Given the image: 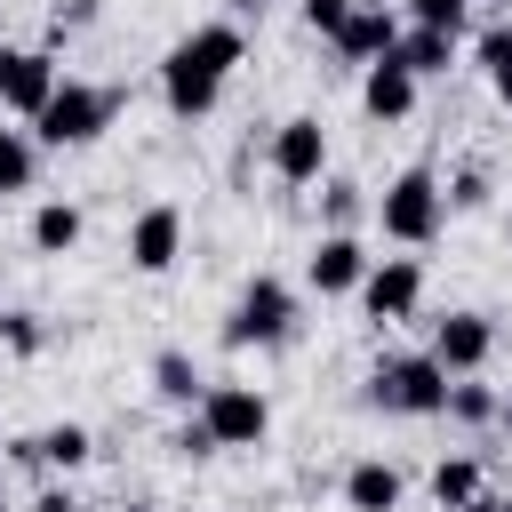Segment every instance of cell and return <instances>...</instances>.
Returning <instances> with one entry per match:
<instances>
[{"mask_svg": "<svg viewBox=\"0 0 512 512\" xmlns=\"http://www.w3.org/2000/svg\"><path fill=\"white\" fill-rule=\"evenodd\" d=\"M240 56H248L240 16H216V24L176 32L168 56H160V104H168L176 120H208V112L224 104V80L240 72Z\"/></svg>", "mask_w": 512, "mask_h": 512, "instance_id": "1", "label": "cell"}, {"mask_svg": "<svg viewBox=\"0 0 512 512\" xmlns=\"http://www.w3.org/2000/svg\"><path fill=\"white\" fill-rule=\"evenodd\" d=\"M296 320H304V296L280 272H248L216 336H224V352H280V344H296Z\"/></svg>", "mask_w": 512, "mask_h": 512, "instance_id": "2", "label": "cell"}, {"mask_svg": "<svg viewBox=\"0 0 512 512\" xmlns=\"http://www.w3.org/2000/svg\"><path fill=\"white\" fill-rule=\"evenodd\" d=\"M448 368L432 352H384L368 376H360V400L384 408V416H448Z\"/></svg>", "mask_w": 512, "mask_h": 512, "instance_id": "3", "label": "cell"}, {"mask_svg": "<svg viewBox=\"0 0 512 512\" xmlns=\"http://www.w3.org/2000/svg\"><path fill=\"white\" fill-rule=\"evenodd\" d=\"M376 232L392 240V248H432L440 232H448V192H440V176L416 160V168H400L384 192H376Z\"/></svg>", "mask_w": 512, "mask_h": 512, "instance_id": "4", "label": "cell"}, {"mask_svg": "<svg viewBox=\"0 0 512 512\" xmlns=\"http://www.w3.org/2000/svg\"><path fill=\"white\" fill-rule=\"evenodd\" d=\"M112 112H120V88H104V80H64V88L40 104L32 136H40V152H88V144L112 128Z\"/></svg>", "mask_w": 512, "mask_h": 512, "instance_id": "5", "label": "cell"}, {"mask_svg": "<svg viewBox=\"0 0 512 512\" xmlns=\"http://www.w3.org/2000/svg\"><path fill=\"white\" fill-rule=\"evenodd\" d=\"M264 168H272L288 192L320 184V176H328V120H320V112H288V120L264 136Z\"/></svg>", "mask_w": 512, "mask_h": 512, "instance_id": "6", "label": "cell"}, {"mask_svg": "<svg viewBox=\"0 0 512 512\" xmlns=\"http://www.w3.org/2000/svg\"><path fill=\"white\" fill-rule=\"evenodd\" d=\"M64 88V64H56V48L40 40V48H16V40H0V112H16V120H40V104Z\"/></svg>", "mask_w": 512, "mask_h": 512, "instance_id": "7", "label": "cell"}, {"mask_svg": "<svg viewBox=\"0 0 512 512\" xmlns=\"http://www.w3.org/2000/svg\"><path fill=\"white\" fill-rule=\"evenodd\" d=\"M360 312H368V328L416 320V312H424V264H416V256H376L368 280H360Z\"/></svg>", "mask_w": 512, "mask_h": 512, "instance_id": "8", "label": "cell"}, {"mask_svg": "<svg viewBox=\"0 0 512 512\" xmlns=\"http://www.w3.org/2000/svg\"><path fill=\"white\" fill-rule=\"evenodd\" d=\"M200 416H208L216 448H264V432H272V400L256 384H208L200 392Z\"/></svg>", "mask_w": 512, "mask_h": 512, "instance_id": "9", "label": "cell"}, {"mask_svg": "<svg viewBox=\"0 0 512 512\" xmlns=\"http://www.w3.org/2000/svg\"><path fill=\"white\" fill-rule=\"evenodd\" d=\"M176 256H184V208H176V200L136 208V216H128V272L160 280V272H176Z\"/></svg>", "mask_w": 512, "mask_h": 512, "instance_id": "10", "label": "cell"}, {"mask_svg": "<svg viewBox=\"0 0 512 512\" xmlns=\"http://www.w3.org/2000/svg\"><path fill=\"white\" fill-rule=\"evenodd\" d=\"M368 240L360 232H320L312 248H304V288L312 296H360V280H368Z\"/></svg>", "mask_w": 512, "mask_h": 512, "instance_id": "11", "label": "cell"}, {"mask_svg": "<svg viewBox=\"0 0 512 512\" xmlns=\"http://www.w3.org/2000/svg\"><path fill=\"white\" fill-rule=\"evenodd\" d=\"M424 352H432L448 376H480V368L496 360V320H488V312H472V304H464V312H440Z\"/></svg>", "mask_w": 512, "mask_h": 512, "instance_id": "12", "label": "cell"}, {"mask_svg": "<svg viewBox=\"0 0 512 512\" xmlns=\"http://www.w3.org/2000/svg\"><path fill=\"white\" fill-rule=\"evenodd\" d=\"M336 496H344V512H400L408 504V472L392 456H352L344 480H336Z\"/></svg>", "mask_w": 512, "mask_h": 512, "instance_id": "13", "label": "cell"}, {"mask_svg": "<svg viewBox=\"0 0 512 512\" xmlns=\"http://www.w3.org/2000/svg\"><path fill=\"white\" fill-rule=\"evenodd\" d=\"M416 72L400 64V56H376V64H360V112L376 120V128H392V120H408L416 112Z\"/></svg>", "mask_w": 512, "mask_h": 512, "instance_id": "14", "label": "cell"}, {"mask_svg": "<svg viewBox=\"0 0 512 512\" xmlns=\"http://www.w3.org/2000/svg\"><path fill=\"white\" fill-rule=\"evenodd\" d=\"M392 40H400V16L384 8V0H352V16H344V32L328 40L344 64H376V56H392Z\"/></svg>", "mask_w": 512, "mask_h": 512, "instance_id": "15", "label": "cell"}, {"mask_svg": "<svg viewBox=\"0 0 512 512\" xmlns=\"http://www.w3.org/2000/svg\"><path fill=\"white\" fill-rule=\"evenodd\" d=\"M392 56H400L416 80H448V72H456V32H432V24H400Z\"/></svg>", "mask_w": 512, "mask_h": 512, "instance_id": "16", "label": "cell"}, {"mask_svg": "<svg viewBox=\"0 0 512 512\" xmlns=\"http://www.w3.org/2000/svg\"><path fill=\"white\" fill-rule=\"evenodd\" d=\"M200 392H208L200 360H192L184 344H160V352H152V400H168V408H200Z\"/></svg>", "mask_w": 512, "mask_h": 512, "instance_id": "17", "label": "cell"}, {"mask_svg": "<svg viewBox=\"0 0 512 512\" xmlns=\"http://www.w3.org/2000/svg\"><path fill=\"white\" fill-rule=\"evenodd\" d=\"M424 488H432V504H440V512H464V504L488 488V464H480L472 448H456V456H440V464L424 472Z\"/></svg>", "mask_w": 512, "mask_h": 512, "instance_id": "18", "label": "cell"}, {"mask_svg": "<svg viewBox=\"0 0 512 512\" xmlns=\"http://www.w3.org/2000/svg\"><path fill=\"white\" fill-rule=\"evenodd\" d=\"M80 232H88V216H80L72 200H40V208H32V224H24L32 256H72V248H80Z\"/></svg>", "mask_w": 512, "mask_h": 512, "instance_id": "19", "label": "cell"}, {"mask_svg": "<svg viewBox=\"0 0 512 512\" xmlns=\"http://www.w3.org/2000/svg\"><path fill=\"white\" fill-rule=\"evenodd\" d=\"M88 456H96V432H88V424H72V416L32 432V464H40V472H80Z\"/></svg>", "mask_w": 512, "mask_h": 512, "instance_id": "20", "label": "cell"}, {"mask_svg": "<svg viewBox=\"0 0 512 512\" xmlns=\"http://www.w3.org/2000/svg\"><path fill=\"white\" fill-rule=\"evenodd\" d=\"M360 216H376L360 176H320V232H360Z\"/></svg>", "mask_w": 512, "mask_h": 512, "instance_id": "21", "label": "cell"}, {"mask_svg": "<svg viewBox=\"0 0 512 512\" xmlns=\"http://www.w3.org/2000/svg\"><path fill=\"white\" fill-rule=\"evenodd\" d=\"M40 184V136L32 128H0V200Z\"/></svg>", "mask_w": 512, "mask_h": 512, "instance_id": "22", "label": "cell"}, {"mask_svg": "<svg viewBox=\"0 0 512 512\" xmlns=\"http://www.w3.org/2000/svg\"><path fill=\"white\" fill-rule=\"evenodd\" d=\"M496 416H504V392H496V384H480V376H456V384H448V424L488 432Z\"/></svg>", "mask_w": 512, "mask_h": 512, "instance_id": "23", "label": "cell"}, {"mask_svg": "<svg viewBox=\"0 0 512 512\" xmlns=\"http://www.w3.org/2000/svg\"><path fill=\"white\" fill-rule=\"evenodd\" d=\"M440 192H448V216H480V208L496 200V176H488L480 160H464V168H456V176H448Z\"/></svg>", "mask_w": 512, "mask_h": 512, "instance_id": "24", "label": "cell"}, {"mask_svg": "<svg viewBox=\"0 0 512 512\" xmlns=\"http://www.w3.org/2000/svg\"><path fill=\"white\" fill-rule=\"evenodd\" d=\"M168 456H176V464H208V456H224V448H216V432H208V416H200V408H184V424H176V432H168Z\"/></svg>", "mask_w": 512, "mask_h": 512, "instance_id": "25", "label": "cell"}, {"mask_svg": "<svg viewBox=\"0 0 512 512\" xmlns=\"http://www.w3.org/2000/svg\"><path fill=\"white\" fill-rule=\"evenodd\" d=\"M0 352H16V360H32V352H48V320H40V312H24V304H8V328H0Z\"/></svg>", "mask_w": 512, "mask_h": 512, "instance_id": "26", "label": "cell"}, {"mask_svg": "<svg viewBox=\"0 0 512 512\" xmlns=\"http://www.w3.org/2000/svg\"><path fill=\"white\" fill-rule=\"evenodd\" d=\"M408 24H432V32H472V0H408Z\"/></svg>", "mask_w": 512, "mask_h": 512, "instance_id": "27", "label": "cell"}, {"mask_svg": "<svg viewBox=\"0 0 512 512\" xmlns=\"http://www.w3.org/2000/svg\"><path fill=\"white\" fill-rule=\"evenodd\" d=\"M104 16V0H48V48L64 40V32H88Z\"/></svg>", "mask_w": 512, "mask_h": 512, "instance_id": "28", "label": "cell"}, {"mask_svg": "<svg viewBox=\"0 0 512 512\" xmlns=\"http://www.w3.org/2000/svg\"><path fill=\"white\" fill-rule=\"evenodd\" d=\"M472 64H480V72H504V64H512V24H480Z\"/></svg>", "mask_w": 512, "mask_h": 512, "instance_id": "29", "label": "cell"}, {"mask_svg": "<svg viewBox=\"0 0 512 512\" xmlns=\"http://www.w3.org/2000/svg\"><path fill=\"white\" fill-rule=\"evenodd\" d=\"M296 16H304L320 40H336V32H344V16H352V0H296Z\"/></svg>", "mask_w": 512, "mask_h": 512, "instance_id": "30", "label": "cell"}, {"mask_svg": "<svg viewBox=\"0 0 512 512\" xmlns=\"http://www.w3.org/2000/svg\"><path fill=\"white\" fill-rule=\"evenodd\" d=\"M24 512H88V504H80V496H72L64 480H48V488H40V496H32Z\"/></svg>", "mask_w": 512, "mask_h": 512, "instance_id": "31", "label": "cell"}, {"mask_svg": "<svg viewBox=\"0 0 512 512\" xmlns=\"http://www.w3.org/2000/svg\"><path fill=\"white\" fill-rule=\"evenodd\" d=\"M464 512H512V496H504V488H480V496H472Z\"/></svg>", "mask_w": 512, "mask_h": 512, "instance_id": "32", "label": "cell"}, {"mask_svg": "<svg viewBox=\"0 0 512 512\" xmlns=\"http://www.w3.org/2000/svg\"><path fill=\"white\" fill-rule=\"evenodd\" d=\"M488 88H496V104L512 112V64H504V72H488Z\"/></svg>", "mask_w": 512, "mask_h": 512, "instance_id": "33", "label": "cell"}, {"mask_svg": "<svg viewBox=\"0 0 512 512\" xmlns=\"http://www.w3.org/2000/svg\"><path fill=\"white\" fill-rule=\"evenodd\" d=\"M264 8H272V0H224V16H240V24H248V16H264Z\"/></svg>", "mask_w": 512, "mask_h": 512, "instance_id": "34", "label": "cell"}, {"mask_svg": "<svg viewBox=\"0 0 512 512\" xmlns=\"http://www.w3.org/2000/svg\"><path fill=\"white\" fill-rule=\"evenodd\" d=\"M120 512H168V504H160V496H136V504H120Z\"/></svg>", "mask_w": 512, "mask_h": 512, "instance_id": "35", "label": "cell"}, {"mask_svg": "<svg viewBox=\"0 0 512 512\" xmlns=\"http://www.w3.org/2000/svg\"><path fill=\"white\" fill-rule=\"evenodd\" d=\"M496 424H504V432H512V392H504V416H496Z\"/></svg>", "mask_w": 512, "mask_h": 512, "instance_id": "36", "label": "cell"}, {"mask_svg": "<svg viewBox=\"0 0 512 512\" xmlns=\"http://www.w3.org/2000/svg\"><path fill=\"white\" fill-rule=\"evenodd\" d=\"M504 248H512V216H504Z\"/></svg>", "mask_w": 512, "mask_h": 512, "instance_id": "37", "label": "cell"}, {"mask_svg": "<svg viewBox=\"0 0 512 512\" xmlns=\"http://www.w3.org/2000/svg\"><path fill=\"white\" fill-rule=\"evenodd\" d=\"M0 512H16V504H8V488H0Z\"/></svg>", "mask_w": 512, "mask_h": 512, "instance_id": "38", "label": "cell"}, {"mask_svg": "<svg viewBox=\"0 0 512 512\" xmlns=\"http://www.w3.org/2000/svg\"><path fill=\"white\" fill-rule=\"evenodd\" d=\"M0 328H8V304H0Z\"/></svg>", "mask_w": 512, "mask_h": 512, "instance_id": "39", "label": "cell"}]
</instances>
